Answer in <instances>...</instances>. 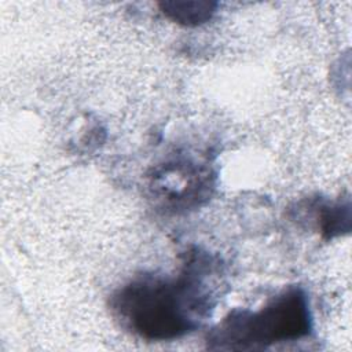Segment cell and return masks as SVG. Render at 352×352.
Masks as SVG:
<instances>
[{"label":"cell","instance_id":"6da1fadb","mask_svg":"<svg viewBox=\"0 0 352 352\" xmlns=\"http://www.w3.org/2000/svg\"><path fill=\"white\" fill-rule=\"evenodd\" d=\"M216 263L188 252L177 275H140L111 297L120 323L148 341H170L197 330L216 304Z\"/></svg>","mask_w":352,"mask_h":352},{"label":"cell","instance_id":"7a4b0ae2","mask_svg":"<svg viewBox=\"0 0 352 352\" xmlns=\"http://www.w3.org/2000/svg\"><path fill=\"white\" fill-rule=\"evenodd\" d=\"M312 333L309 298L300 286H290L260 309H234L206 336L209 349L250 351L297 341Z\"/></svg>","mask_w":352,"mask_h":352},{"label":"cell","instance_id":"3957f363","mask_svg":"<svg viewBox=\"0 0 352 352\" xmlns=\"http://www.w3.org/2000/svg\"><path fill=\"white\" fill-rule=\"evenodd\" d=\"M213 1L198 0H176L160 4L162 12L176 23L184 26H198L208 22L216 10Z\"/></svg>","mask_w":352,"mask_h":352}]
</instances>
